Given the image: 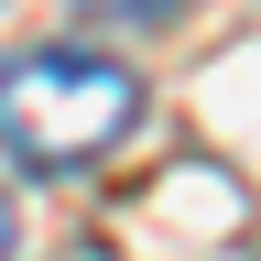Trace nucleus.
<instances>
[{
	"label": "nucleus",
	"instance_id": "7ed1b4c3",
	"mask_svg": "<svg viewBox=\"0 0 261 261\" xmlns=\"http://www.w3.org/2000/svg\"><path fill=\"white\" fill-rule=\"evenodd\" d=\"M11 240H22V218H11V196H0V261H11Z\"/></svg>",
	"mask_w": 261,
	"mask_h": 261
},
{
	"label": "nucleus",
	"instance_id": "f03ea898",
	"mask_svg": "<svg viewBox=\"0 0 261 261\" xmlns=\"http://www.w3.org/2000/svg\"><path fill=\"white\" fill-rule=\"evenodd\" d=\"M76 11H87V22H163L174 0H76Z\"/></svg>",
	"mask_w": 261,
	"mask_h": 261
},
{
	"label": "nucleus",
	"instance_id": "f257e3e1",
	"mask_svg": "<svg viewBox=\"0 0 261 261\" xmlns=\"http://www.w3.org/2000/svg\"><path fill=\"white\" fill-rule=\"evenodd\" d=\"M142 120V76L87 44H33L0 65V152L22 174H76Z\"/></svg>",
	"mask_w": 261,
	"mask_h": 261
}]
</instances>
